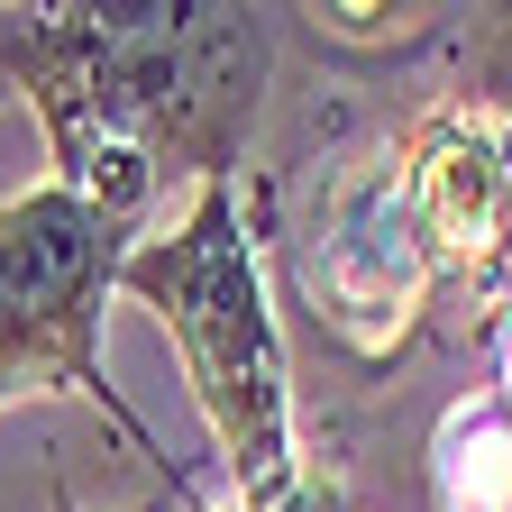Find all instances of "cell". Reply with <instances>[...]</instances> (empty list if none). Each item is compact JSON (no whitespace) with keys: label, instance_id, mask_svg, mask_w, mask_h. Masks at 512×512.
Masks as SVG:
<instances>
[{"label":"cell","instance_id":"3","mask_svg":"<svg viewBox=\"0 0 512 512\" xmlns=\"http://www.w3.org/2000/svg\"><path fill=\"white\" fill-rule=\"evenodd\" d=\"M266 238L284 256V284H293L302 320L348 366L384 375L412 348H439V275H430V247L412 229V202H403V174L384 156V138L320 174L311 211L284 229H275V183H266Z\"/></svg>","mask_w":512,"mask_h":512},{"label":"cell","instance_id":"4","mask_svg":"<svg viewBox=\"0 0 512 512\" xmlns=\"http://www.w3.org/2000/svg\"><path fill=\"white\" fill-rule=\"evenodd\" d=\"M430 512H512V403L494 384L458 394L430 430Z\"/></svg>","mask_w":512,"mask_h":512},{"label":"cell","instance_id":"6","mask_svg":"<svg viewBox=\"0 0 512 512\" xmlns=\"http://www.w3.org/2000/svg\"><path fill=\"white\" fill-rule=\"evenodd\" d=\"M0 101H19V92H10V74H0Z\"/></svg>","mask_w":512,"mask_h":512},{"label":"cell","instance_id":"1","mask_svg":"<svg viewBox=\"0 0 512 512\" xmlns=\"http://www.w3.org/2000/svg\"><path fill=\"white\" fill-rule=\"evenodd\" d=\"M275 19L229 0H0V74L46 128V183L138 229L174 183H238Z\"/></svg>","mask_w":512,"mask_h":512},{"label":"cell","instance_id":"2","mask_svg":"<svg viewBox=\"0 0 512 512\" xmlns=\"http://www.w3.org/2000/svg\"><path fill=\"white\" fill-rule=\"evenodd\" d=\"M138 238H147L138 220H119L64 183H28L0 202V403H28V394L101 403V421L128 439V458H147L174 485V503L192 512L202 485L119 403L110 357H101V320H110V293L128 275V256H138Z\"/></svg>","mask_w":512,"mask_h":512},{"label":"cell","instance_id":"5","mask_svg":"<svg viewBox=\"0 0 512 512\" xmlns=\"http://www.w3.org/2000/svg\"><path fill=\"white\" fill-rule=\"evenodd\" d=\"M46 512H83V503H74V485H64V476L46 485Z\"/></svg>","mask_w":512,"mask_h":512}]
</instances>
